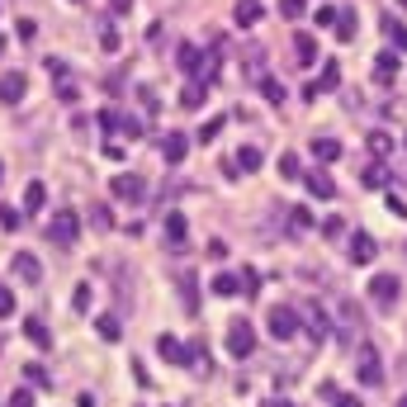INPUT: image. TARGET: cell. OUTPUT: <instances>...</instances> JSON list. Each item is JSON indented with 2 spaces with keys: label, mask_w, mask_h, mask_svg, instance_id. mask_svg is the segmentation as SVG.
<instances>
[{
  "label": "cell",
  "mask_w": 407,
  "mask_h": 407,
  "mask_svg": "<svg viewBox=\"0 0 407 407\" xmlns=\"http://www.w3.org/2000/svg\"><path fill=\"white\" fill-rule=\"evenodd\" d=\"M76 237H81V218L76 214H53V223H48V242H53L57 251H71Z\"/></svg>",
  "instance_id": "1"
},
{
  "label": "cell",
  "mask_w": 407,
  "mask_h": 407,
  "mask_svg": "<svg viewBox=\"0 0 407 407\" xmlns=\"http://www.w3.org/2000/svg\"><path fill=\"white\" fill-rule=\"evenodd\" d=\"M266 327H270L275 341H294V336H299V313H294V308H284V303H275L270 318H266Z\"/></svg>",
  "instance_id": "2"
},
{
  "label": "cell",
  "mask_w": 407,
  "mask_h": 407,
  "mask_svg": "<svg viewBox=\"0 0 407 407\" xmlns=\"http://www.w3.org/2000/svg\"><path fill=\"white\" fill-rule=\"evenodd\" d=\"M227 351L237 355V360H242V355H251V351H256V327L246 322V318H237V322L227 327Z\"/></svg>",
  "instance_id": "3"
},
{
  "label": "cell",
  "mask_w": 407,
  "mask_h": 407,
  "mask_svg": "<svg viewBox=\"0 0 407 407\" xmlns=\"http://www.w3.org/2000/svg\"><path fill=\"white\" fill-rule=\"evenodd\" d=\"M370 299H374V308L388 313V308L398 303V279H393V275H374V279H370Z\"/></svg>",
  "instance_id": "4"
},
{
  "label": "cell",
  "mask_w": 407,
  "mask_h": 407,
  "mask_svg": "<svg viewBox=\"0 0 407 407\" xmlns=\"http://www.w3.org/2000/svg\"><path fill=\"white\" fill-rule=\"evenodd\" d=\"M28 95V76L24 71H5L0 76V105H19Z\"/></svg>",
  "instance_id": "5"
},
{
  "label": "cell",
  "mask_w": 407,
  "mask_h": 407,
  "mask_svg": "<svg viewBox=\"0 0 407 407\" xmlns=\"http://www.w3.org/2000/svg\"><path fill=\"white\" fill-rule=\"evenodd\" d=\"M346 256H351L355 266H370V261L379 256V246H374V237H370V232H351V242H346Z\"/></svg>",
  "instance_id": "6"
},
{
  "label": "cell",
  "mask_w": 407,
  "mask_h": 407,
  "mask_svg": "<svg viewBox=\"0 0 407 407\" xmlns=\"http://www.w3.org/2000/svg\"><path fill=\"white\" fill-rule=\"evenodd\" d=\"M142 194H147V185H142V175H133V171L114 175V199H123V204H137Z\"/></svg>",
  "instance_id": "7"
},
{
  "label": "cell",
  "mask_w": 407,
  "mask_h": 407,
  "mask_svg": "<svg viewBox=\"0 0 407 407\" xmlns=\"http://www.w3.org/2000/svg\"><path fill=\"white\" fill-rule=\"evenodd\" d=\"M157 351H162L166 365H190V346L180 336H157Z\"/></svg>",
  "instance_id": "8"
},
{
  "label": "cell",
  "mask_w": 407,
  "mask_h": 407,
  "mask_svg": "<svg viewBox=\"0 0 407 407\" xmlns=\"http://www.w3.org/2000/svg\"><path fill=\"white\" fill-rule=\"evenodd\" d=\"M10 266H15V275H19L24 284H38V279H43V266H38V256H33V251H15V261H10Z\"/></svg>",
  "instance_id": "9"
},
{
  "label": "cell",
  "mask_w": 407,
  "mask_h": 407,
  "mask_svg": "<svg viewBox=\"0 0 407 407\" xmlns=\"http://www.w3.org/2000/svg\"><path fill=\"white\" fill-rule=\"evenodd\" d=\"M360 383H365V388H379V383H383V370H379V355L370 351V346H365V351H360Z\"/></svg>",
  "instance_id": "10"
},
{
  "label": "cell",
  "mask_w": 407,
  "mask_h": 407,
  "mask_svg": "<svg viewBox=\"0 0 407 407\" xmlns=\"http://www.w3.org/2000/svg\"><path fill=\"white\" fill-rule=\"evenodd\" d=\"M185 152H190V137H185V133H166V137H162V157H166L171 166L185 162Z\"/></svg>",
  "instance_id": "11"
},
{
  "label": "cell",
  "mask_w": 407,
  "mask_h": 407,
  "mask_svg": "<svg viewBox=\"0 0 407 407\" xmlns=\"http://www.w3.org/2000/svg\"><path fill=\"white\" fill-rule=\"evenodd\" d=\"M336 85H341V67H336V62H327V67H322V76H318V81L308 85V100H318V95L336 90Z\"/></svg>",
  "instance_id": "12"
},
{
  "label": "cell",
  "mask_w": 407,
  "mask_h": 407,
  "mask_svg": "<svg viewBox=\"0 0 407 407\" xmlns=\"http://www.w3.org/2000/svg\"><path fill=\"white\" fill-rule=\"evenodd\" d=\"M303 180H308V194H313V199H331V194H336V180H331L327 171H308Z\"/></svg>",
  "instance_id": "13"
},
{
  "label": "cell",
  "mask_w": 407,
  "mask_h": 407,
  "mask_svg": "<svg viewBox=\"0 0 407 407\" xmlns=\"http://www.w3.org/2000/svg\"><path fill=\"white\" fill-rule=\"evenodd\" d=\"M232 166H237V171H246V175H251V171H261V147H256V142H246V147H237V157H232Z\"/></svg>",
  "instance_id": "14"
},
{
  "label": "cell",
  "mask_w": 407,
  "mask_h": 407,
  "mask_svg": "<svg viewBox=\"0 0 407 407\" xmlns=\"http://www.w3.org/2000/svg\"><path fill=\"white\" fill-rule=\"evenodd\" d=\"M43 204H48V185L43 180H28L24 185V214H38Z\"/></svg>",
  "instance_id": "15"
},
{
  "label": "cell",
  "mask_w": 407,
  "mask_h": 407,
  "mask_svg": "<svg viewBox=\"0 0 407 407\" xmlns=\"http://www.w3.org/2000/svg\"><path fill=\"white\" fill-rule=\"evenodd\" d=\"M393 76H398V53H379V57H374V81L388 85Z\"/></svg>",
  "instance_id": "16"
},
{
  "label": "cell",
  "mask_w": 407,
  "mask_h": 407,
  "mask_svg": "<svg viewBox=\"0 0 407 407\" xmlns=\"http://www.w3.org/2000/svg\"><path fill=\"white\" fill-rule=\"evenodd\" d=\"M24 336L38 346V351H48V346H53V331L43 327V318H28V322H24Z\"/></svg>",
  "instance_id": "17"
},
{
  "label": "cell",
  "mask_w": 407,
  "mask_h": 407,
  "mask_svg": "<svg viewBox=\"0 0 407 407\" xmlns=\"http://www.w3.org/2000/svg\"><path fill=\"white\" fill-rule=\"evenodd\" d=\"M294 53H299V67H313L318 62V38L313 33H299L294 38Z\"/></svg>",
  "instance_id": "18"
},
{
  "label": "cell",
  "mask_w": 407,
  "mask_h": 407,
  "mask_svg": "<svg viewBox=\"0 0 407 407\" xmlns=\"http://www.w3.org/2000/svg\"><path fill=\"white\" fill-rule=\"evenodd\" d=\"M175 57H180V71H190V76L194 71H204V53H199L194 43H180V53Z\"/></svg>",
  "instance_id": "19"
},
{
  "label": "cell",
  "mask_w": 407,
  "mask_h": 407,
  "mask_svg": "<svg viewBox=\"0 0 407 407\" xmlns=\"http://www.w3.org/2000/svg\"><path fill=\"white\" fill-rule=\"evenodd\" d=\"M313 157H318V162H336V157H341V142H336V137H313Z\"/></svg>",
  "instance_id": "20"
},
{
  "label": "cell",
  "mask_w": 407,
  "mask_h": 407,
  "mask_svg": "<svg viewBox=\"0 0 407 407\" xmlns=\"http://www.w3.org/2000/svg\"><path fill=\"white\" fill-rule=\"evenodd\" d=\"M242 28H251V24H261V5L256 0H237V15H232Z\"/></svg>",
  "instance_id": "21"
},
{
  "label": "cell",
  "mask_w": 407,
  "mask_h": 407,
  "mask_svg": "<svg viewBox=\"0 0 407 407\" xmlns=\"http://www.w3.org/2000/svg\"><path fill=\"white\" fill-rule=\"evenodd\" d=\"M214 294H218V299H232V294H242L237 275H218V279H214Z\"/></svg>",
  "instance_id": "22"
},
{
  "label": "cell",
  "mask_w": 407,
  "mask_h": 407,
  "mask_svg": "<svg viewBox=\"0 0 407 407\" xmlns=\"http://www.w3.org/2000/svg\"><path fill=\"white\" fill-rule=\"evenodd\" d=\"M95 331H100L105 341H119V336H123V327H119V318H114V313H105V318L95 322Z\"/></svg>",
  "instance_id": "23"
},
{
  "label": "cell",
  "mask_w": 407,
  "mask_h": 407,
  "mask_svg": "<svg viewBox=\"0 0 407 407\" xmlns=\"http://www.w3.org/2000/svg\"><path fill=\"white\" fill-rule=\"evenodd\" d=\"M166 237H171L175 246L185 242V218H180V214H166Z\"/></svg>",
  "instance_id": "24"
},
{
  "label": "cell",
  "mask_w": 407,
  "mask_h": 407,
  "mask_svg": "<svg viewBox=\"0 0 407 407\" xmlns=\"http://www.w3.org/2000/svg\"><path fill=\"white\" fill-rule=\"evenodd\" d=\"M237 284H242V294H261V275L251 270V266H242V275H237Z\"/></svg>",
  "instance_id": "25"
},
{
  "label": "cell",
  "mask_w": 407,
  "mask_h": 407,
  "mask_svg": "<svg viewBox=\"0 0 407 407\" xmlns=\"http://www.w3.org/2000/svg\"><path fill=\"white\" fill-rule=\"evenodd\" d=\"M327 331H331L327 313H313V322H308V336H313V341H327Z\"/></svg>",
  "instance_id": "26"
},
{
  "label": "cell",
  "mask_w": 407,
  "mask_h": 407,
  "mask_svg": "<svg viewBox=\"0 0 407 407\" xmlns=\"http://www.w3.org/2000/svg\"><path fill=\"white\" fill-rule=\"evenodd\" d=\"M388 43H393V48H398V53H407V24H393V19H388Z\"/></svg>",
  "instance_id": "27"
},
{
  "label": "cell",
  "mask_w": 407,
  "mask_h": 407,
  "mask_svg": "<svg viewBox=\"0 0 407 407\" xmlns=\"http://www.w3.org/2000/svg\"><path fill=\"white\" fill-rule=\"evenodd\" d=\"M119 133H123V137H142V119H133V114H119Z\"/></svg>",
  "instance_id": "28"
},
{
  "label": "cell",
  "mask_w": 407,
  "mask_h": 407,
  "mask_svg": "<svg viewBox=\"0 0 407 407\" xmlns=\"http://www.w3.org/2000/svg\"><path fill=\"white\" fill-rule=\"evenodd\" d=\"M336 38H341V43L355 38V15H336Z\"/></svg>",
  "instance_id": "29"
},
{
  "label": "cell",
  "mask_w": 407,
  "mask_h": 407,
  "mask_svg": "<svg viewBox=\"0 0 407 407\" xmlns=\"http://www.w3.org/2000/svg\"><path fill=\"white\" fill-rule=\"evenodd\" d=\"M279 175H284V180L299 175V157H294V152H279Z\"/></svg>",
  "instance_id": "30"
},
{
  "label": "cell",
  "mask_w": 407,
  "mask_h": 407,
  "mask_svg": "<svg viewBox=\"0 0 407 407\" xmlns=\"http://www.w3.org/2000/svg\"><path fill=\"white\" fill-rule=\"evenodd\" d=\"M180 105H185V109H199V105H204V85H185Z\"/></svg>",
  "instance_id": "31"
},
{
  "label": "cell",
  "mask_w": 407,
  "mask_h": 407,
  "mask_svg": "<svg viewBox=\"0 0 407 407\" xmlns=\"http://www.w3.org/2000/svg\"><path fill=\"white\" fill-rule=\"evenodd\" d=\"M261 90H266V100H270V105H279V100H284V85L275 81V76H266V81H261Z\"/></svg>",
  "instance_id": "32"
},
{
  "label": "cell",
  "mask_w": 407,
  "mask_h": 407,
  "mask_svg": "<svg viewBox=\"0 0 407 407\" xmlns=\"http://www.w3.org/2000/svg\"><path fill=\"white\" fill-rule=\"evenodd\" d=\"M90 299H95V294H90V284H76V294H71V308H76V313H85V308H90Z\"/></svg>",
  "instance_id": "33"
},
{
  "label": "cell",
  "mask_w": 407,
  "mask_h": 407,
  "mask_svg": "<svg viewBox=\"0 0 407 407\" xmlns=\"http://www.w3.org/2000/svg\"><path fill=\"white\" fill-rule=\"evenodd\" d=\"M360 180H365L370 190H379V185L388 180V175H383V166H365V175H360Z\"/></svg>",
  "instance_id": "34"
},
{
  "label": "cell",
  "mask_w": 407,
  "mask_h": 407,
  "mask_svg": "<svg viewBox=\"0 0 407 407\" xmlns=\"http://www.w3.org/2000/svg\"><path fill=\"white\" fill-rule=\"evenodd\" d=\"M28 383H38V388H53V374H48L43 365H28Z\"/></svg>",
  "instance_id": "35"
},
{
  "label": "cell",
  "mask_w": 407,
  "mask_h": 407,
  "mask_svg": "<svg viewBox=\"0 0 407 407\" xmlns=\"http://www.w3.org/2000/svg\"><path fill=\"white\" fill-rule=\"evenodd\" d=\"M19 223H24V214H19V209L0 204V227H19Z\"/></svg>",
  "instance_id": "36"
},
{
  "label": "cell",
  "mask_w": 407,
  "mask_h": 407,
  "mask_svg": "<svg viewBox=\"0 0 407 407\" xmlns=\"http://www.w3.org/2000/svg\"><path fill=\"white\" fill-rule=\"evenodd\" d=\"M223 123H227V119H223V114H214V119L199 128V137H204V142H209V137H218V133H223Z\"/></svg>",
  "instance_id": "37"
},
{
  "label": "cell",
  "mask_w": 407,
  "mask_h": 407,
  "mask_svg": "<svg viewBox=\"0 0 407 407\" xmlns=\"http://www.w3.org/2000/svg\"><path fill=\"white\" fill-rule=\"evenodd\" d=\"M279 15L284 19H303V0H279Z\"/></svg>",
  "instance_id": "38"
},
{
  "label": "cell",
  "mask_w": 407,
  "mask_h": 407,
  "mask_svg": "<svg viewBox=\"0 0 407 407\" xmlns=\"http://www.w3.org/2000/svg\"><path fill=\"white\" fill-rule=\"evenodd\" d=\"M100 43H105L109 53H114V48H119L123 38H119V28H114V24H105V28H100Z\"/></svg>",
  "instance_id": "39"
},
{
  "label": "cell",
  "mask_w": 407,
  "mask_h": 407,
  "mask_svg": "<svg viewBox=\"0 0 407 407\" xmlns=\"http://www.w3.org/2000/svg\"><path fill=\"white\" fill-rule=\"evenodd\" d=\"M90 218H95V227H114V218H109L105 204H95V209H90Z\"/></svg>",
  "instance_id": "40"
},
{
  "label": "cell",
  "mask_w": 407,
  "mask_h": 407,
  "mask_svg": "<svg viewBox=\"0 0 407 407\" xmlns=\"http://www.w3.org/2000/svg\"><path fill=\"white\" fill-rule=\"evenodd\" d=\"M10 407H33V393H28V388H15V393H10Z\"/></svg>",
  "instance_id": "41"
},
{
  "label": "cell",
  "mask_w": 407,
  "mask_h": 407,
  "mask_svg": "<svg viewBox=\"0 0 407 407\" xmlns=\"http://www.w3.org/2000/svg\"><path fill=\"white\" fill-rule=\"evenodd\" d=\"M137 100H142L147 114H152V109H157V90H152V85H142V90H137Z\"/></svg>",
  "instance_id": "42"
},
{
  "label": "cell",
  "mask_w": 407,
  "mask_h": 407,
  "mask_svg": "<svg viewBox=\"0 0 407 407\" xmlns=\"http://www.w3.org/2000/svg\"><path fill=\"white\" fill-rule=\"evenodd\" d=\"M0 318H15V294L10 289H0Z\"/></svg>",
  "instance_id": "43"
},
{
  "label": "cell",
  "mask_w": 407,
  "mask_h": 407,
  "mask_svg": "<svg viewBox=\"0 0 407 407\" xmlns=\"http://www.w3.org/2000/svg\"><path fill=\"white\" fill-rule=\"evenodd\" d=\"M100 128H105V133H119V114H114V109L100 114Z\"/></svg>",
  "instance_id": "44"
},
{
  "label": "cell",
  "mask_w": 407,
  "mask_h": 407,
  "mask_svg": "<svg viewBox=\"0 0 407 407\" xmlns=\"http://www.w3.org/2000/svg\"><path fill=\"white\" fill-rule=\"evenodd\" d=\"M388 214H393V218H407V204H403L393 190H388Z\"/></svg>",
  "instance_id": "45"
},
{
  "label": "cell",
  "mask_w": 407,
  "mask_h": 407,
  "mask_svg": "<svg viewBox=\"0 0 407 407\" xmlns=\"http://www.w3.org/2000/svg\"><path fill=\"white\" fill-rule=\"evenodd\" d=\"M370 147H374L379 157H388V147H393V142H388V133H374V137H370Z\"/></svg>",
  "instance_id": "46"
},
{
  "label": "cell",
  "mask_w": 407,
  "mask_h": 407,
  "mask_svg": "<svg viewBox=\"0 0 407 407\" xmlns=\"http://www.w3.org/2000/svg\"><path fill=\"white\" fill-rule=\"evenodd\" d=\"M289 214H294V218H289L294 227H313V214H308V209H289Z\"/></svg>",
  "instance_id": "47"
},
{
  "label": "cell",
  "mask_w": 407,
  "mask_h": 407,
  "mask_svg": "<svg viewBox=\"0 0 407 407\" xmlns=\"http://www.w3.org/2000/svg\"><path fill=\"white\" fill-rule=\"evenodd\" d=\"M57 100H62V105H76L81 95H76V85H62V90H57Z\"/></svg>",
  "instance_id": "48"
},
{
  "label": "cell",
  "mask_w": 407,
  "mask_h": 407,
  "mask_svg": "<svg viewBox=\"0 0 407 407\" xmlns=\"http://www.w3.org/2000/svg\"><path fill=\"white\" fill-rule=\"evenodd\" d=\"M133 10V0H109V15H128Z\"/></svg>",
  "instance_id": "49"
},
{
  "label": "cell",
  "mask_w": 407,
  "mask_h": 407,
  "mask_svg": "<svg viewBox=\"0 0 407 407\" xmlns=\"http://www.w3.org/2000/svg\"><path fill=\"white\" fill-rule=\"evenodd\" d=\"M336 407H360V398H351V393H346V398H336Z\"/></svg>",
  "instance_id": "50"
},
{
  "label": "cell",
  "mask_w": 407,
  "mask_h": 407,
  "mask_svg": "<svg viewBox=\"0 0 407 407\" xmlns=\"http://www.w3.org/2000/svg\"><path fill=\"white\" fill-rule=\"evenodd\" d=\"M0 185H5V166H0Z\"/></svg>",
  "instance_id": "51"
},
{
  "label": "cell",
  "mask_w": 407,
  "mask_h": 407,
  "mask_svg": "<svg viewBox=\"0 0 407 407\" xmlns=\"http://www.w3.org/2000/svg\"><path fill=\"white\" fill-rule=\"evenodd\" d=\"M270 407H289V403H270Z\"/></svg>",
  "instance_id": "52"
},
{
  "label": "cell",
  "mask_w": 407,
  "mask_h": 407,
  "mask_svg": "<svg viewBox=\"0 0 407 407\" xmlns=\"http://www.w3.org/2000/svg\"><path fill=\"white\" fill-rule=\"evenodd\" d=\"M398 407H407V398H403V403H398Z\"/></svg>",
  "instance_id": "53"
},
{
  "label": "cell",
  "mask_w": 407,
  "mask_h": 407,
  "mask_svg": "<svg viewBox=\"0 0 407 407\" xmlns=\"http://www.w3.org/2000/svg\"><path fill=\"white\" fill-rule=\"evenodd\" d=\"M403 10H407V0H403Z\"/></svg>",
  "instance_id": "54"
},
{
  "label": "cell",
  "mask_w": 407,
  "mask_h": 407,
  "mask_svg": "<svg viewBox=\"0 0 407 407\" xmlns=\"http://www.w3.org/2000/svg\"><path fill=\"white\" fill-rule=\"evenodd\" d=\"M76 5H81V0H76Z\"/></svg>",
  "instance_id": "55"
}]
</instances>
